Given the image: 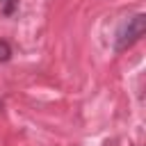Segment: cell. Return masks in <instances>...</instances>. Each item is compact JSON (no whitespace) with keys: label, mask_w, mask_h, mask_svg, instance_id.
I'll list each match as a JSON object with an SVG mask.
<instances>
[{"label":"cell","mask_w":146,"mask_h":146,"mask_svg":"<svg viewBox=\"0 0 146 146\" xmlns=\"http://www.w3.org/2000/svg\"><path fill=\"white\" fill-rule=\"evenodd\" d=\"M144 32H146V14H135L128 21H123L116 32V50H128L144 36Z\"/></svg>","instance_id":"6da1fadb"},{"label":"cell","mask_w":146,"mask_h":146,"mask_svg":"<svg viewBox=\"0 0 146 146\" xmlns=\"http://www.w3.org/2000/svg\"><path fill=\"white\" fill-rule=\"evenodd\" d=\"M9 57V48H7V43H0V59H7Z\"/></svg>","instance_id":"7a4b0ae2"}]
</instances>
